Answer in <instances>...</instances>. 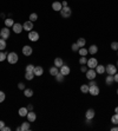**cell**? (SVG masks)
<instances>
[{"mask_svg":"<svg viewBox=\"0 0 118 131\" xmlns=\"http://www.w3.org/2000/svg\"><path fill=\"white\" fill-rule=\"evenodd\" d=\"M86 63H88V58L86 57H80L79 58V64L80 65H85Z\"/></svg>","mask_w":118,"mask_h":131,"instance_id":"d590c367","label":"cell"},{"mask_svg":"<svg viewBox=\"0 0 118 131\" xmlns=\"http://www.w3.org/2000/svg\"><path fill=\"white\" fill-rule=\"evenodd\" d=\"M71 49H72V51H73V52H78L79 46L77 45V43H74V44H72V46H71Z\"/></svg>","mask_w":118,"mask_h":131,"instance_id":"f35d334b","label":"cell"},{"mask_svg":"<svg viewBox=\"0 0 118 131\" xmlns=\"http://www.w3.org/2000/svg\"><path fill=\"white\" fill-rule=\"evenodd\" d=\"M80 91H82L83 93H88L89 92V84H83V85H80Z\"/></svg>","mask_w":118,"mask_h":131,"instance_id":"1f68e13d","label":"cell"},{"mask_svg":"<svg viewBox=\"0 0 118 131\" xmlns=\"http://www.w3.org/2000/svg\"><path fill=\"white\" fill-rule=\"evenodd\" d=\"M33 70H34V65L28 64L26 66V69H25V72H33Z\"/></svg>","mask_w":118,"mask_h":131,"instance_id":"e575fe53","label":"cell"},{"mask_svg":"<svg viewBox=\"0 0 118 131\" xmlns=\"http://www.w3.org/2000/svg\"><path fill=\"white\" fill-rule=\"evenodd\" d=\"M6 58H7V52L0 51V63H3L4 60H6Z\"/></svg>","mask_w":118,"mask_h":131,"instance_id":"4dcf8cb0","label":"cell"},{"mask_svg":"<svg viewBox=\"0 0 118 131\" xmlns=\"http://www.w3.org/2000/svg\"><path fill=\"white\" fill-rule=\"evenodd\" d=\"M31 129V122H23L20 126L17 128V131H28Z\"/></svg>","mask_w":118,"mask_h":131,"instance_id":"9c48e42d","label":"cell"},{"mask_svg":"<svg viewBox=\"0 0 118 131\" xmlns=\"http://www.w3.org/2000/svg\"><path fill=\"white\" fill-rule=\"evenodd\" d=\"M53 63H55V66H57L58 69H60V67L64 65V60L60 58V57H57V58L55 59V61H53Z\"/></svg>","mask_w":118,"mask_h":131,"instance_id":"ac0fdd59","label":"cell"},{"mask_svg":"<svg viewBox=\"0 0 118 131\" xmlns=\"http://www.w3.org/2000/svg\"><path fill=\"white\" fill-rule=\"evenodd\" d=\"M50 74L51 76H57L58 73H59V69H58L57 66H51L50 67V70H49Z\"/></svg>","mask_w":118,"mask_h":131,"instance_id":"603a6c76","label":"cell"},{"mask_svg":"<svg viewBox=\"0 0 118 131\" xmlns=\"http://www.w3.org/2000/svg\"><path fill=\"white\" fill-rule=\"evenodd\" d=\"M0 38H1V33H0Z\"/></svg>","mask_w":118,"mask_h":131,"instance_id":"db71d44e","label":"cell"},{"mask_svg":"<svg viewBox=\"0 0 118 131\" xmlns=\"http://www.w3.org/2000/svg\"><path fill=\"white\" fill-rule=\"evenodd\" d=\"M23 27H24L25 31L30 32V31L33 30V23L31 21V20H28V21H25L24 24H23Z\"/></svg>","mask_w":118,"mask_h":131,"instance_id":"2e32d148","label":"cell"},{"mask_svg":"<svg viewBox=\"0 0 118 131\" xmlns=\"http://www.w3.org/2000/svg\"><path fill=\"white\" fill-rule=\"evenodd\" d=\"M55 78H56V80L57 82H59V83H61V82H64V78H65V76H64L63 73H58L57 76H55Z\"/></svg>","mask_w":118,"mask_h":131,"instance_id":"f546056e","label":"cell"},{"mask_svg":"<svg viewBox=\"0 0 118 131\" xmlns=\"http://www.w3.org/2000/svg\"><path fill=\"white\" fill-rule=\"evenodd\" d=\"M0 33H1V38H3V39L7 40L9 38V36H11V31H9V27L5 26L4 28H1V30H0Z\"/></svg>","mask_w":118,"mask_h":131,"instance_id":"5b68a950","label":"cell"},{"mask_svg":"<svg viewBox=\"0 0 118 131\" xmlns=\"http://www.w3.org/2000/svg\"><path fill=\"white\" fill-rule=\"evenodd\" d=\"M111 131H118V126H117V125L112 126V128H111Z\"/></svg>","mask_w":118,"mask_h":131,"instance_id":"c3c4849f","label":"cell"},{"mask_svg":"<svg viewBox=\"0 0 118 131\" xmlns=\"http://www.w3.org/2000/svg\"><path fill=\"white\" fill-rule=\"evenodd\" d=\"M78 53L80 54V57H86L89 51H88V49H85V47H80V49L78 50Z\"/></svg>","mask_w":118,"mask_h":131,"instance_id":"4316f807","label":"cell"},{"mask_svg":"<svg viewBox=\"0 0 118 131\" xmlns=\"http://www.w3.org/2000/svg\"><path fill=\"white\" fill-rule=\"evenodd\" d=\"M96 84H97V83L94 82V79H93V80H90V83H89V86H91V85H96Z\"/></svg>","mask_w":118,"mask_h":131,"instance_id":"bcb514c9","label":"cell"},{"mask_svg":"<svg viewBox=\"0 0 118 131\" xmlns=\"http://www.w3.org/2000/svg\"><path fill=\"white\" fill-rule=\"evenodd\" d=\"M115 113H118V106L115 107Z\"/></svg>","mask_w":118,"mask_h":131,"instance_id":"816d5d0a","label":"cell"},{"mask_svg":"<svg viewBox=\"0 0 118 131\" xmlns=\"http://www.w3.org/2000/svg\"><path fill=\"white\" fill-rule=\"evenodd\" d=\"M80 71H82V72H86V71H88V67H86V66H84V65H83V66L80 67Z\"/></svg>","mask_w":118,"mask_h":131,"instance_id":"b9f144b4","label":"cell"},{"mask_svg":"<svg viewBox=\"0 0 118 131\" xmlns=\"http://www.w3.org/2000/svg\"><path fill=\"white\" fill-rule=\"evenodd\" d=\"M86 65H88L90 69H96V67H97V65H98L97 58H94V57H91V58H89Z\"/></svg>","mask_w":118,"mask_h":131,"instance_id":"52a82bcc","label":"cell"},{"mask_svg":"<svg viewBox=\"0 0 118 131\" xmlns=\"http://www.w3.org/2000/svg\"><path fill=\"white\" fill-rule=\"evenodd\" d=\"M33 73L36 77H40L44 74V67L42 66H34V70H33Z\"/></svg>","mask_w":118,"mask_h":131,"instance_id":"7c38bea8","label":"cell"},{"mask_svg":"<svg viewBox=\"0 0 118 131\" xmlns=\"http://www.w3.org/2000/svg\"><path fill=\"white\" fill-rule=\"evenodd\" d=\"M6 60L8 61L11 65H13V64H17V63H18L19 57H18V54H17L15 52H9V53H7Z\"/></svg>","mask_w":118,"mask_h":131,"instance_id":"6da1fadb","label":"cell"},{"mask_svg":"<svg viewBox=\"0 0 118 131\" xmlns=\"http://www.w3.org/2000/svg\"><path fill=\"white\" fill-rule=\"evenodd\" d=\"M3 131H11V128H9V126H6V125H5V128L3 129Z\"/></svg>","mask_w":118,"mask_h":131,"instance_id":"7dc6e473","label":"cell"},{"mask_svg":"<svg viewBox=\"0 0 118 131\" xmlns=\"http://www.w3.org/2000/svg\"><path fill=\"white\" fill-rule=\"evenodd\" d=\"M105 72L108 73V74H111V76H113V74H116L117 73V66L113 64H108L105 66Z\"/></svg>","mask_w":118,"mask_h":131,"instance_id":"277c9868","label":"cell"},{"mask_svg":"<svg viewBox=\"0 0 118 131\" xmlns=\"http://www.w3.org/2000/svg\"><path fill=\"white\" fill-rule=\"evenodd\" d=\"M18 89H19V90H23V91H24L25 89H26V86H25L24 83H19V84H18Z\"/></svg>","mask_w":118,"mask_h":131,"instance_id":"ab89813d","label":"cell"},{"mask_svg":"<svg viewBox=\"0 0 118 131\" xmlns=\"http://www.w3.org/2000/svg\"><path fill=\"white\" fill-rule=\"evenodd\" d=\"M117 54H118V51H117Z\"/></svg>","mask_w":118,"mask_h":131,"instance_id":"11a10c76","label":"cell"},{"mask_svg":"<svg viewBox=\"0 0 118 131\" xmlns=\"http://www.w3.org/2000/svg\"><path fill=\"white\" fill-rule=\"evenodd\" d=\"M13 25H14V20L12 18H6L5 19V26L7 27H12Z\"/></svg>","mask_w":118,"mask_h":131,"instance_id":"d4e9b609","label":"cell"},{"mask_svg":"<svg viewBox=\"0 0 118 131\" xmlns=\"http://www.w3.org/2000/svg\"><path fill=\"white\" fill-rule=\"evenodd\" d=\"M7 47V44H6V40L0 38V51H5Z\"/></svg>","mask_w":118,"mask_h":131,"instance_id":"83f0119b","label":"cell"},{"mask_svg":"<svg viewBox=\"0 0 118 131\" xmlns=\"http://www.w3.org/2000/svg\"><path fill=\"white\" fill-rule=\"evenodd\" d=\"M26 118H27V121H28V122H31V123L36 122V119H37L36 112H34L33 110H32V111H28V113H27V116H26Z\"/></svg>","mask_w":118,"mask_h":131,"instance_id":"9a60e30c","label":"cell"},{"mask_svg":"<svg viewBox=\"0 0 118 131\" xmlns=\"http://www.w3.org/2000/svg\"><path fill=\"white\" fill-rule=\"evenodd\" d=\"M111 50H113V51H118V43L117 41H113V43H111Z\"/></svg>","mask_w":118,"mask_h":131,"instance_id":"8d00e7d4","label":"cell"},{"mask_svg":"<svg viewBox=\"0 0 118 131\" xmlns=\"http://www.w3.org/2000/svg\"><path fill=\"white\" fill-rule=\"evenodd\" d=\"M94 116H96V112H94L93 109H88L86 112H85V117L88 119H93Z\"/></svg>","mask_w":118,"mask_h":131,"instance_id":"e0dca14e","label":"cell"},{"mask_svg":"<svg viewBox=\"0 0 118 131\" xmlns=\"http://www.w3.org/2000/svg\"><path fill=\"white\" fill-rule=\"evenodd\" d=\"M26 107H27L28 111H32V110H33V105H32V104H28V105H27Z\"/></svg>","mask_w":118,"mask_h":131,"instance_id":"7bdbcfd3","label":"cell"},{"mask_svg":"<svg viewBox=\"0 0 118 131\" xmlns=\"http://www.w3.org/2000/svg\"><path fill=\"white\" fill-rule=\"evenodd\" d=\"M59 72L63 73L64 76H69L70 72H71V69H70L69 65H65V64H64L63 66H61L60 69H59Z\"/></svg>","mask_w":118,"mask_h":131,"instance_id":"5bb4252c","label":"cell"},{"mask_svg":"<svg viewBox=\"0 0 118 131\" xmlns=\"http://www.w3.org/2000/svg\"><path fill=\"white\" fill-rule=\"evenodd\" d=\"M61 5H63V7H65V6H69V4H67V1H66V0H63V1H61Z\"/></svg>","mask_w":118,"mask_h":131,"instance_id":"ee69618b","label":"cell"},{"mask_svg":"<svg viewBox=\"0 0 118 131\" xmlns=\"http://www.w3.org/2000/svg\"><path fill=\"white\" fill-rule=\"evenodd\" d=\"M4 128H5V122H4V121H0V131H3Z\"/></svg>","mask_w":118,"mask_h":131,"instance_id":"60d3db41","label":"cell"},{"mask_svg":"<svg viewBox=\"0 0 118 131\" xmlns=\"http://www.w3.org/2000/svg\"><path fill=\"white\" fill-rule=\"evenodd\" d=\"M21 52H23V54H24V56L30 57V56L33 53V49H32L30 45H25L24 47H23V50H21Z\"/></svg>","mask_w":118,"mask_h":131,"instance_id":"30bf717a","label":"cell"},{"mask_svg":"<svg viewBox=\"0 0 118 131\" xmlns=\"http://www.w3.org/2000/svg\"><path fill=\"white\" fill-rule=\"evenodd\" d=\"M34 73L33 72H25V79L26 80H32L34 78Z\"/></svg>","mask_w":118,"mask_h":131,"instance_id":"f1b7e54d","label":"cell"},{"mask_svg":"<svg viewBox=\"0 0 118 131\" xmlns=\"http://www.w3.org/2000/svg\"><path fill=\"white\" fill-rule=\"evenodd\" d=\"M99 92H100V89H99V86H98L97 84H96V85L89 86V93H90L91 96L96 97V96L99 95Z\"/></svg>","mask_w":118,"mask_h":131,"instance_id":"3957f363","label":"cell"},{"mask_svg":"<svg viewBox=\"0 0 118 131\" xmlns=\"http://www.w3.org/2000/svg\"><path fill=\"white\" fill-rule=\"evenodd\" d=\"M111 123L115 125H118V113H115V115L111 117Z\"/></svg>","mask_w":118,"mask_h":131,"instance_id":"d6a6232c","label":"cell"},{"mask_svg":"<svg viewBox=\"0 0 118 131\" xmlns=\"http://www.w3.org/2000/svg\"><path fill=\"white\" fill-rule=\"evenodd\" d=\"M91 121H92V119H88V118H86V121H85V123H86V124H89V125H91V123H92V122H91Z\"/></svg>","mask_w":118,"mask_h":131,"instance_id":"681fc988","label":"cell"},{"mask_svg":"<svg viewBox=\"0 0 118 131\" xmlns=\"http://www.w3.org/2000/svg\"><path fill=\"white\" fill-rule=\"evenodd\" d=\"M88 51H89L90 54H96V53L98 52V46L97 45H91L88 49Z\"/></svg>","mask_w":118,"mask_h":131,"instance_id":"7402d4cb","label":"cell"},{"mask_svg":"<svg viewBox=\"0 0 118 131\" xmlns=\"http://www.w3.org/2000/svg\"><path fill=\"white\" fill-rule=\"evenodd\" d=\"M115 83V79H113V76H111V74H109V76H106L105 78V84L108 86H111L112 84Z\"/></svg>","mask_w":118,"mask_h":131,"instance_id":"ffe728a7","label":"cell"},{"mask_svg":"<svg viewBox=\"0 0 118 131\" xmlns=\"http://www.w3.org/2000/svg\"><path fill=\"white\" fill-rule=\"evenodd\" d=\"M61 8H63V5H61L60 1H53V3H52V9H53V11L60 12Z\"/></svg>","mask_w":118,"mask_h":131,"instance_id":"4fadbf2b","label":"cell"},{"mask_svg":"<svg viewBox=\"0 0 118 131\" xmlns=\"http://www.w3.org/2000/svg\"><path fill=\"white\" fill-rule=\"evenodd\" d=\"M76 43H77V45L79 46V49H80V47H84V46H85L86 40H85V38H78V40H77Z\"/></svg>","mask_w":118,"mask_h":131,"instance_id":"484cf974","label":"cell"},{"mask_svg":"<svg viewBox=\"0 0 118 131\" xmlns=\"http://www.w3.org/2000/svg\"><path fill=\"white\" fill-rule=\"evenodd\" d=\"M71 14H72V9L70 8L69 6H65L61 8L60 11V15L63 17L64 19H69L70 17H71Z\"/></svg>","mask_w":118,"mask_h":131,"instance_id":"7a4b0ae2","label":"cell"},{"mask_svg":"<svg viewBox=\"0 0 118 131\" xmlns=\"http://www.w3.org/2000/svg\"><path fill=\"white\" fill-rule=\"evenodd\" d=\"M5 99H6V95H5V92L0 91V103H3Z\"/></svg>","mask_w":118,"mask_h":131,"instance_id":"74e56055","label":"cell"},{"mask_svg":"<svg viewBox=\"0 0 118 131\" xmlns=\"http://www.w3.org/2000/svg\"><path fill=\"white\" fill-rule=\"evenodd\" d=\"M18 113H19V116L20 117H26L27 116V113H28V110H27V107H20L19 109V111H18Z\"/></svg>","mask_w":118,"mask_h":131,"instance_id":"44dd1931","label":"cell"},{"mask_svg":"<svg viewBox=\"0 0 118 131\" xmlns=\"http://www.w3.org/2000/svg\"><path fill=\"white\" fill-rule=\"evenodd\" d=\"M23 30H24V27H23V25H21L20 23H14V25L12 26V31L15 34L21 33V31Z\"/></svg>","mask_w":118,"mask_h":131,"instance_id":"8fae6325","label":"cell"},{"mask_svg":"<svg viewBox=\"0 0 118 131\" xmlns=\"http://www.w3.org/2000/svg\"><path fill=\"white\" fill-rule=\"evenodd\" d=\"M94 70H96L97 74H103V73H105V66H104V65L98 64V65H97V67H96Z\"/></svg>","mask_w":118,"mask_h":131,"instance_id":"d6986e66","label":"cell"},{"mask_svg":"<svg viewBox=\"0 0 118 131\" xmlns=\"http://www.w3.org/2000/svg\"><path fill=\"white\" fill-rule=\"evenodd\" d=\"M28 39H30L31 41H34V43H36V41L39 40V33L33 30L30 31V32H28Z\"/></svg>","mask_w":118,"mask_h":131,"instance_id":"ba28073f","label":"cell"},{"mask_svg":"<svg viewBox=\"0 0 118 131\" xmlns=\"http://www.w3.org/2000/svg\"><path fill=\"white\" fill-rule=\"evenodd\" d=\"M24 95H25V97H27V98H31L32 96H33V90L32 89H25L24 90Z\"/></svg>","mask_w":118,"mask_h":131,"instance_id":"cb8c5ba5","label":"cell"},{"mask_svg":"<svg viewBox=\"0 0 118 131\" xmlns=\"http://www.w3.org/2000/svg\"><path fill=\"white\" fill-rule=\"evenodd\" d=\"M117 95H118V89H117Z\"/></svg>","mask_w":118,"mask_h":131,"instance_id":"f5cc1de1","label":"cell"},{"mask_svg":"<svg viewBox=\"0 0 118 131\" xmlns=\"http://www.w3.org/2000/svg\"><path fill=\"white\" fill-rule=\"evenodd\" d=\"M113 79H115V82H116V83H118V73L113 74Z\"/></svg>","mask_w":118,"mask_h":131,"instance_id":"f6af8a7d","label":"cell"},{"mask_svg":"<svg viewBox=\"0 0 118 131\" xmlns=\"http://www.w3.org/2000/svg\"><path fill=\"white\" fill-rule=\"evenodd\" d=\"M30 20L32 23L37 21V20H38V14H37V13H31L30 14Z\"/></svg>","mask_w":118,"mask_h":131,"instance_id":"836d02e7","label":"cell"},{"mask_svg":"<svg viewBox=\"0 0 118 131\" xmlns=\"http://www.w3.org/2000/svg\"><path fill=\"white\" fill-rule=\"evenodd\" d=\"M85 74H86V78H88L89 80H93V79H96V77H97V72H96L94 69H90V70H88L86 72H85Z\"/></svg>","mask_w":118,"mask_h":131,"instance_id":"8992f818","label":"cell"},{"mask_svg":"<svg viewBox=\"0 0 118 131\" xmlns=\"http://www.w3.org/2000/svg\"><path fill=\"white\" fill-rule=\"evenodd\" d=\"M0 17H1V18H5V13H0Z\"/></svg>","mask_w":118,"mask_h":131,"instance_id":"f907efd6","label":"cell"}]
</instances>
